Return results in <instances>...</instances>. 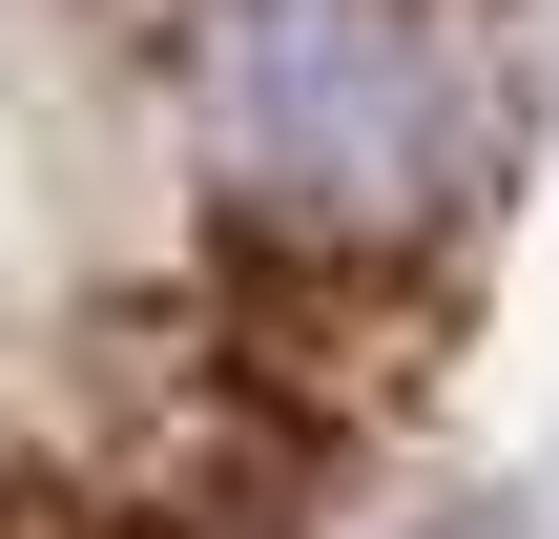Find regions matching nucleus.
Here are the masks:
<instances>
[{
  "label": "nucleus",
  "instance_id": "obj_1",
  "mask_svg": "<svg viewBox=\"0 0 559 539\" xmlns=\"http://www.w3.org/2000/svg\"><path fill=\"white\" fill-rule=\"evenodd\" d=\"M559 0H0V539H353L539 166Z\"/></svg>",
  "mask_w": 559,
  "mask_h": 539
}]
</instances>
